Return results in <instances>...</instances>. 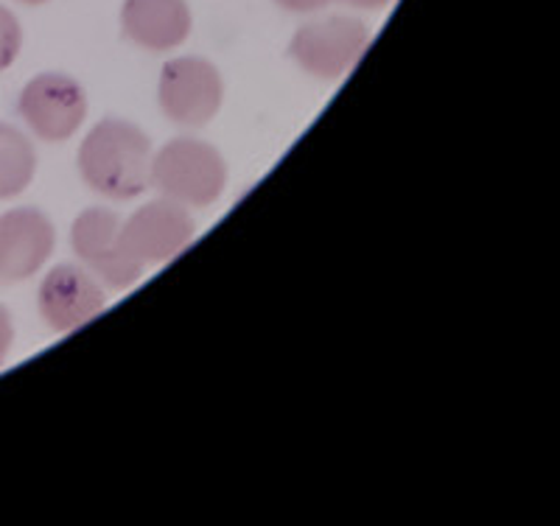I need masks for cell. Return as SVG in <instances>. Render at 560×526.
Returning a JSON list of instances; mask_svg holds the SVG:
<instances>
[{
	"label": "cell",
	"instance_id": "cell-2",
	"mask_svg": "<svg viewBox=\"0 0 560 526\" xmlns=\"http://www.w3.org/2000/svg\"><path fill=\"white\" fill-rule=\"evenodd\" d=\"M228 165L213 147L194 138H177L152 157V185L172 202L205 208L222 197Z\"/></svg>",
	"mask_w": 560,
	"mask_h": 526
},
{
	"label": "cell",
	"instance_id": "cell-10",
	"mask_svg": "<svg viewBox=\"0 0 560 526\" xmlns=\"http://www.w3.org/2000/svg\"><path fill=\"white\" fill-rule=\"evenodd\" d=\"M121 23L132 43L149 51H168L191 32V12L185 0H127Z\"/></svg>",
	"mask_w": 560,
	"mask_h": 526
},
{
	"label": "cell",
	"instance_id": "cell-14",
	"mask_svg": "<svg viewBox=\"0 0 560 526\" xmlns=\"http://www.w3.org/2000/svg\"><path fill=\"white\" fill-rule=\"evenodd\" d=\"M275 3H280L289 12H317V9H323L331 0H275Z\"/></svg>",
	"mask_w": 560,
	"mask_h": 526
},
{
	"label": "cell",
	"instance_id": "cell-16",
	"mask_svg": "<svg viewBox=\"0 0 560 526\" xmlns=\"http://www.w3.org/2000/svg\"><path fill=\"white\" fill-rule=\"evenodd\" d=\"M23 3H45V0H23Z\"/></svg>",
	"mask_w": 560,
	"mask_h": 526
},
{
	"label": "cell",
	"instance_id": "cell-1",
	"mask_svg": "<svg viewBox=\"0 0 560 526\" xmlns=\"http://www.w3.org/2000/svg\"><path fill=\"white\" fill-rule=\"evenodd\" d=\"M79 172L109 199H135L152 185V143L135 124L109 118L79 149Z\"/></svg>",
	"mask_w": 560,
	"mask_h": 526
},
{
	"label": "cell",
	"instance_id": "cell-4",
	"mask_svg": "<svg viewBox=\"0 0 560 526\" xmlns=\"http://www.w3.org/2000/svg\"><path fill=\"white\" fill-rule=\"evenodd\" d=\"M368 26L353 17L314 20L292 39V57L317 79H339L368 48Z\"/></svg>",
	"mask_w": 560,
	"mask_h": 526
},
{
	"label": "cell",
	"instance_id": "cell-6",
	"mask_svg": "<svg viewBox=\"0 0 560 526\" xmlns=\"http://www.w3.org/2000/svg\"><path fill=\"white\" fill-rule=\"evenodd\" d=\"M20 115L43 140H68L88 115V95L65 73H39L20 93Z\"/></svg>",
	"mask_w": 560,
	"mask_h": 526
},
{
	"label": "cell",
	"instance_id": "cell-8",
	"mask_svg": "<svg viewBox=\"0 0 560 526\" xmlns=\"http://www.w3.org/2000/svg\"><path fill=\"white\" fill-rule=\"evenodd\" d=\"M191 238L194 219L188 217V208L166 197L143 204L129 222H124V242L143 267L174 258L191 244Z\"/></svg>",
	"mask_w": 560,
	"mask_h": 526
},
{
	"label": "cell",
	"instance_id": "cell-13",
	"mask_svg": "<svg viewBox=\"0 0 560 526\" xmlns=\"http://www.w3.org/2000/svg\"><path fill=\"white\" fill-rule=\"evenodd\" d=\"M14 342V323L12 314L7 311V305H0V362L7 359L9 350H12Z\"/></svg>",
	"mask_w": 560,
	"mask_h": 526
},
{
	"label": "cell",
	"instance_id": "cell-3",
	"mask_svg": "<svg viewBox=\"0 0 560 526\" xmlns=\"http://www.w3.org/2000/svg\"><path fill=\"white\" fill-rule=\"evenodd\" d=\"M70 244L96 278L113 289H127L143 274V264L124 242V222L113 210L90 208L70 227Z\"/></svg>",
	"mask_w": 560,
	"mask_h": 526
},
{
	"label": "cell",
	"instance_id": "cell-7",
	"mask_svg": "<svg viewBox=\"0 0 560 526\" xmlns=\"http://www.w3.org/2000/svg\"><path fill=\"white\" fill-rule=\"evenodd\" d=\"M54 224L43 210L14 208L0 217V283L28 280L51 258Z\"/></svg>",
	"mask_w": 560,
	"mask_h": 526
},
{
	"label": "cell",
	"instance_id": "cell-15",
	"mask_svg": "<svg viewBox=\"0 0 560 526\" xmlns=\"http://www.w3.org/2000/svg\"><path fill=\"white\" fill-rule=\"evenodd\" d=\"M339 3H348V7H357V9H382L387 7L389 0H339Z\"/></svg>",
	"mask_w": 560,
	"mask_h": 526
},
{
	"label": "cell",
	"instance_id": "cell-11",
	"mask_svg": "<svg viewBox=\"0 0 560 526\" xmlns=\"http://www.w3.org/2000/svg\"><path fill=\"white\" fill-rule=\"evenodd\" d=\"M37 154L20 129L0 124V199H12L32 185Z\"/></svg>",
	"mask_w": 560,
	"mask_h": 526
},
{
	"label": "cell",
	"instance_id": "cell-12",
	"mask_svg": "<svg viewBox=\"0 0 560 526\" xmlns=\"http://www.w3.org/2000/svg\"><path fill=\"white\" fill-rule=\"evenodd\" d=\"M20 45H23V32L18 17L7 7H0V70H7L18 59Z\"/></svg>",
	"mask_w": 560,
	"mask_h": 526
},
{
	"label": "cell",
	"instance_id": "cell-5",
	"mask_svg": "<svg viewBox=\"0 0 560 526\" xmlns=\"http://www.w3.org/2000/svg\"><path fill=\"white\" fill-rule=\"evenodd\" d=\"M224 84L219 70L199 57L174 59L160 73V107L183 127H202L219 113Z\"/></svg>",
	"mask_w": 560,
	"mask_h": 526
},
{
	"label": "cell",
	"instance_id": "cell-9",
	"mask_svg": "<svg viewBox=\"0 0 560 526\" xmlns=\"http://www.w3.org/2000/svg\"><path fill=\"white\" fill-rule=\"evenodd\" d=\"M37 303L39 314L54 330H73L102 314L107 294L90 272L59 264L39 283Z\"/></svg>",
	"mask_w": 560,
	"mask_h": 526
}]
</instances>
